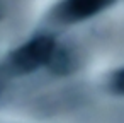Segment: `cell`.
Masks as SVG:
<instances>
[{"label":"cell","instance_id":"obj_5","mask_svg":"<svg viewBox=\"0 0 124 123\" xmlns=\"http://www.w3.org/2000/svg\"><path fill=\"white\" fill-rule=\"evenodd\" d=\"M4 17V7H2V4H0V19Z\"/></svg>","mask_w":124,"mask_h":123},{"label":"cell","instance_id":"obj_4","mask_svg":"<svg viewBox=\"0 0 124 123\" xmlns=\"http://www.w3.org/2000/svg\"><path fill=\"white\" fill-rule=\"evenodd\" d=\"M110 87L116 94H121L124 96V67L116 70L110 77Z\"/></svg>","mask_w":124,"mask_h":123},{"label":"cell","instance_id":"obj_2","mask_svg":"<svg viewBox=\"0 0 124 123\" xmlns=\"http://www.w3.org/2000/svg\"><path fill=\"white\" fill-rule=\"evenodd\" d=\"M114 2L116 0H63L56 7V17L65 24H75L100 14Z\"/></svg>","mask_w":124,"mask_h":123},{"label":"cell","instance_id":"obj_1","mask_svg":"<svg viewBox=\"0 0 124 123\" xmlns=\"http://www.w3.org/2000/svg\"><path fill=\"white\" fill-rule=\"evenodd\" d=\"M56 41L53 36L43 34L32 38L21 48H17L9 58V68L14 74H31L39 67H46L53 51L56 50Z\"/></svg>","mask_w":124,"mask_h":123},{"label":"cell","instance_id":"obj_3","mask_svg":"<svg viewBox=\"0 0 124 123\" xmlns=\"http://www.w3.org/2000/svg\"><path fill=\"white\" fill-rule=\"evenodd\" d=\"M46 67L56 75H66L73 70V57L68 50H65L61 46H56V50L53 51Z\"/></svg>","mask_w":124,"mask_h":123}]
</instances>
